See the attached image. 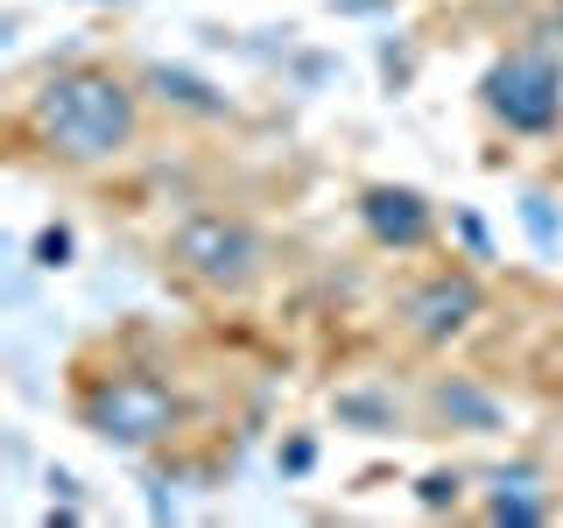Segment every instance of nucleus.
<instances>
[{
	"instance_id": "10",
	"label": "nucleus",
	"mask_w": 563,
	"mask_h": 528,
	"mask_svg": "<svg viewBox=\"0 0 563 528\" xmlns=\"http://www.w3.org/2000/svg\"><path fill=\"white\" fill-rule=\"evenodd\" d=\"M339 422H366V430H387V422H395V409H387V402H374V395H339Z\"/></svg>"
},
{
	"instance_id": "14",
	"label": "nucleus",
	"mask_w": 563,
	"mask_h": 528,
	"mask_svg": "<svg viewBox=\"0 0 563 528\" xmlns=\"http://www.w3.org/2000/svg\"><path fill=\"white\" fill-rule=\"evenodd\" d=\"M556 29H563V0H556Z\"/></svg>"
},
{
	"instance_id": "9",
	"label": "nucleus",
	"mask_w": 563,
	"mask_h": 528,
	"mask_svg": "<svg viewBox=\"0 0 563 528\" xmlns=\"http://www.w3.org/2000/svg\"><path fill=\"white\" fill-rule=\"evenodd\" d=\"M437 409H444L451 422H465V430H493V422H500V402L479 395V387H465V381H444V387H437Z\"/></svg>"
},
{
	"instance_id": "5",
	"label": "nucleus",
	"mask_w": 563,
	"mask_h": 528,
	"mask_svg": "<svg viewBox=\"0 0 563 528\" xmlns=\"http://www.w3.org/2000/svg\"><path fill=\"white\" fill-rule=\"evenodd\" d=\"M479 310H486V289L465 268H444V275L416 282L409 304H401V317H409V331H416L422 345H451L457 331H472V317H479Z\"/></svg>"
},
{
	"instance_id": "13",
	"label": "nucleus",
	"mask_w": 563,
	"mask_h": 528,
	"mask_svg": "<svg viewBox=\"0 0 563 528\" xmlns=\"http://www.w3.org/2000/svg\"><path fill=\"white\" fill-rule=\"evenodd\" d=\"M416 493H422V507H457V472H430Z\"/></svg>"
},
{
	"instance_id": "6",
	"label": "nucleus",
	"mask_w": 563,
	"mask_h": 528,
	"mask_svg": "<svg viewBox=\"0 0 563 528\" xmlns=\"http://www.w3.org/2000/svg\"><path fill=\"white\" fill-rule=\"evenodd\" d=\"M360 226H366L380 246H395V254H416V246L430 240L437 211H430V198H422V190H409V184H366V190H360Z\"/></svg>"
},
{
	"instance_id": "3",
	"label": "nucleus",
	"mask_w": 563,
	"mask_h": 528,
	"mask_svg": "<svg viewBox=\"0 0 563 528\" xmlns=\"http://www.w3.org/2000/svg\"><path fill=\"white\" fill-rule=\"evenodd\" d=\"M169 261L190 282H205V289L240 296L246 282L261 275L268 254H261V233L246 219H233V211H190V219L176 226V240H169Z\"/></svg>"
},
{
	"instance_id": "7",
	"label": "nucleus",
	"mask_w": 563,
	"mask_h": 528,
	"mask_svg": "<svg viewBox=\"0 0 563 528\" xmlns=\"http://www.w3.org/2000/svg\"><path fill=\"white\" fill-rule=\"evenodd\" d=\"M148 85H155V92H163L169 106H184V113H205V120H211V113H225V99L211 92L205 78H190V70H176V64H155V70H148Z\"/></svg>"
},
{
	"instance_id": "4",
	"label": "nucleus",
	"mask_w": 563,
	"mask_h": 528,
	"mask_svg": "<svg viewBox=\"0 0 563 528\" xmlns=\"http://www.w3.org/2000/svg\"><path fill=\"white\" fill-rule=\"evenodd\" d=\"M78 416H85L92 437H106V444L141 451V444H155V437L176 430L184 402H176L169 381H155V374H106L92 395L78 402Z\"/></svg>"
},
{
	"instance_id": "8",
	"label": "nucleus",
	"mask_w": 563,
	"mask_h": 528,
	"mask_svg": "<svg viewBox=\"0 0 563 528\" xmlns=\"http://www.w3.org/2000/svg\"><path fill=\"white\" fill-rule=\"evenodd\" d=\"M528 486H536V480H528V472H521L515 486L500 480V493H493V501H486V521H500V528H536L542 515H550V501H542V493H528Z\"/></svg>"
},
{
	"instance_id": "11",
	"label": "nucleus",
	"mask_w": 563,
	"mask_h": 528,
	"mask_svg": "<svg viewBox=\"0 0 563 528\" xmlns=\"http://www.w3.org/2000/svg\"><path fill=\"white\" fill-rule=\"evenodd\" d=\"M35 268H70V226H43L35 233Z\"/></svg>"
},
{
	"instance_id": "1",
	"label": "nucleus",
	"mask_w": 563,
	"mask_h": 528,
	"mask_svg": "<svg viewBox=\"0 0 563 528\" xmlns=\"http://www.w3.org/2000/svg\"><path fill=\"white\" fill-rule=\"evenodd\" d=\"M29 120L43 134L49 155L64 163H113L120 148L134 141V85L113 78L99 64H70V70H49L29 99Z\"/></svg>"
},
{
	"instance_id": "12",
	"label": "nucleus",
	"mask_w": 563,
	"mask_h": 528,
	"mask_svg": "<svg viewBox=\"0 0 563 528\" xmlns=\"http://www.w3.org/2000/svg\"><path fill=\"white\" fill-rule=\"evenodd\" d=\"M521 219H528V233H536V246H556V219H550V198H521Z\"/></svg>"
},
{
	"instance_id": "2",
	"label": "nucleus",
	"mask_w": 563,
	"mask_h": 528,
	"mask_svg": "<svg viewBox=\"0 0 563 528\" xmlns=\"http://www.w3.org/2000/svg\"><path fill=\"white\" fill-rule=\"evenodd\" d=\"M479 99L507 134H550L563 120V64L542 43H521L479 78Z\"/></svg>"
}]
</instances>
